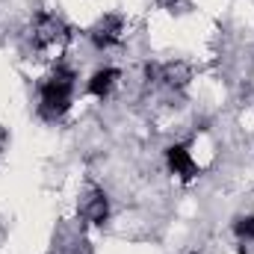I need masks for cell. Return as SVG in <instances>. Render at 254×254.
<instances>
[{
	"instance_id": "cell-5",
	"label": "cell",
	"mask_w": 254,
	"mask_h": 254,
	"mask_svg": "<svg viewBox=\"0 0 254 254\" xmlns=\"http://www.w3.org/2000/svg\"><path fill=\"white\" fill-rule=\"evenodd\" d=\"M234 234H237V240L246 246V243H254V213L249 216H240L237 222H234Z\"/></svg>"
},
{
	"instance_id": "cell-2",
	"label": "cell",
	"mask_w": 254,
	"mask_h": 254,
	"mask_svg": "<svg viewBox=\"0 0 254 254\" xmlns=\"http://www.w3.org/2000/svg\"><path fill=\"white\" fill-rule=\"evenodd\" d=\"M166 166H169V172L175 175V178H181V181H195L198 175H201V166H198V160H195V154H192L187 145H172V148H166Z\"/></svg>"
},
{
	"instance_id": "cell-1",
	"label": "cell",
	"mask_w": 254,
	"mask_h": 254,
	"mask_svg": "<svg viewBox=\"0 0 254 254\" xmlns=\"http://www.w3.org/2000/svg\"><path fill=\"white\" fill-rule=\"evenodd\" d=\"M74 80L77 74L65 65H57L39 86V113L42 119L48 122H57L63 119L65 113L71 110V101H74Z\"/></svg>"
},
{
	"instance_id": "cell-3",
	"label": "cell",
	"mask_w": 254,
	"mask_h": 254,
	"mask_svg": "<svg viewBox=\"0 0 254 254\" xmlns=\"http://www.w3.org/2000/svg\"><path fill=\"white\" fill-rule=\"evenodd\" d=\"M89 39H92V45H95L98 51H107V48H113V45H119V42L125 39V21H122L119 15H104V18L92 27Z\"/></svg>"
},
{
	"instance_id": "cell-4",
	"label": "cell",
	"mask_w": 254,
	"mask_h": 254,
	"mask_svg": "<svg viewBox=\"0 0 254 254\" xmlns=\"http://www.w3.org/2000/svg\"><path fill=\"white\" fill-rule=\"evenodd\" d=\"M119 77H122V74H119L116 68H98V71L89 77L86 92H89L92 98H101V101H104V98H110L113 89L119 86Z\"/></svg>"
}]
</instances>
